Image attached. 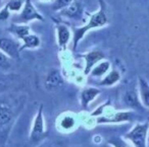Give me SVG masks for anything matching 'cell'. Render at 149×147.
<instances>
[{"label":"cell","instance_id":"6da1fadb","mask_svg":"<svg viewBox=\"0 0 149 147\" xmlns=\"http://www.w3.org/2000/svg\"><path fill=\"white\" fill-rule=\"evenodd\" d=\"M108 23V19L105 12V5H104L103 0H99V8L95 13L89 17V21L84 27H76L72 34V50L77 49V46L79 42L85 37V35L90 30L102 27Z\"/></svg>","mask_w":149,"mask_h":147},{"label":"cell","instance_id":"7a4b0ae2","mask_svg":"<svg viewBox=\"0 0 149 147\" xmlns=\"http://www.w3.org/2000/svg\"><path fill=\"white\" fill-rule=\"evenodd\" d=\"M148 130L149 123H138L125 135V138L130 140L135 147H147Z\"/></svg>","mask_w":149,"mask_h":147},{"label":"cell","instance_id":"3957f363","mask_svg":"<svg viewBox=\"0 0 149 147\" xmlns=\"http://www.w3.org/2000/svg\"><path fill=\"white\" fill-rule=\"evenodd\" d=\"M33 21H43L44 17L39 11L36 9L31 0H25L23 9L17 19L13 21V23H19V25H26Z\"/></svg>","mask_w":149,"mask_h":147},{"label":"cell","instance_id":"277c9868","mask_svg":"<svg viewBox=\"0 0 149 147\" xmlns=\"http://www.w3.org/2000/svg\"><path fill=\"white\" fill-rule=\"evenodd\" d=\"M46 136L45 131V121L43 116V106H40L39 110L37 112L35 119H34L33 126L31 129V134H30V140L32 143H39L43 140Z\"/></svg>","mask_w":149,"mask_h":147},{"label":"cell","instance_id":"5b68a950","mask_svg":"<svg viewBox=\"0 0 149 147\" xmlns=\"http://www.w3.org/2000/svg\"><path fill=\"white\" fill-rule=\"evenodd\" d=\"M0 51L10 59H17L21 53V45L17 41L8 38L0 39Z\"/></svg>","mask_w":149,"mask_h":147},{"label":"cell","instance_id":"8992f818","mask_svg":"<svg viewBox=\"0 0 149 147\" xmlns=\"http://www.w3.org/2000/svg\"><path fill=\"white\" fill-rule=\"evenodd\" d=\"M82 56L85 60V68H84V74L85 75H89L92 68L104 59V54L100 51H97V50L87 52Z\"/></svg>","mask_w":149,"mask_h":147},{"label":"cell","instance_id":"52a82bcc","mask_svg":"<svg viewBox=\"0 0 149 147\" xmlns=\"http://www.w3.org/2000/svg\"><path fill=\"white\" fill-rule=\"evenodd\" d=\"M134 113L129 112V111H125V112H118L114 113L110 117L104 116L101 117L97 120L98 124H109V123H123V122H129L132 120Z\"/></svg>","mask_w":149,"mask_h":147},{"label":"cell","instance_id":"ba28073f","mask_svg":"<svg viewBox=\"0 0 149 147\" xmlns=\"http://www.w3.org/2000/svg\"><path fill=\"white\" fill-rule=\"evenodd\" d=\"M56 39H57V45L60 49H65L66 45L68 44L72 37V33H70V29L66 27L65 25H56Z\"/></svg>","mask_w":149,"mask_h":147},{"label":"cell","instance_id":"9c48e42d","mask_svg":"<svg viewBox=\"0 0 149 147\" xmlns=\"http://www.w3.org/2000/svg\"><path fill=\"white\" fill-rule=\"evenodd\" d=\"M82 10H83V7H82L81 2L79 0H74L68 7L59 11V14L68 19H78L81 16Z\"/></svg>","mask_w":149,"mask_h":147},{"label":"cell","instance_id":"30bf717a","mask_svg":"<svg viewBox=\"0 0 149 147\" xmlns=\"http://www.w3.org/2000/svg\"><path fill=\"white\" fill-rule=\"evenodd\" d=\"M62 84H63V79L58 70H52L46 77L45 86L48 90H55L59 88Z\"/></svg>","mask_w":149,"mask_h":147},{"label":"cell","instance_id":"8fae6325","mask_svg":"<svg viewBox=\"0 0 149 147\" xmlns=\"http://www.w3.org/2000/svg\"><path fill=\"white\" fill-rule=\"evenodd\" d=\"M100 93V90L95 87H86L81 92V104L83 108L87 109L89 104L96 98Z\"/></svg>","mask_w":149,"mask_h":147},{"label":"cell","instance_id":"7c38bea8","mask_svg":"<svg viewBox=\"0 0 149 147\" xmlns=\"http://www.w3.org/2000/svg\"><path fill=\"white\" fill-rule=\"evenodd\" d=\"M139 98L141 104L149 109V83L142 77H139Z\"/></svg>","mask_w":149,"mask_h":147},{"label":"cell","instance_id":"4fadbf2b","mask_svg":"<svg viewBox=\"0 0 149 147\" xmlns=\"http://www.w3.org/2000/svg\"><path fill=\"white\" fill-rule=\"evenodd\" d=\"M8 32L13 34L15 37H17L19 40H23L26 36L31 34V29L27 25H19V23H13L8 27Z\"/></svg>","mask_w":149,"mask_h":147},{"label":"cell","instance_id":"5bb4252c","mask_svg":"<svg viewBox=\"0 0 149 147\" xmlns=\"http://www.w3.org/2000/svg\"><path fill=\"white\" fill-rule=\"evenodd\" d=\"M13 119V111L6 102H0V128L6 126Z\"/></svg>","mask_w":149,"mask_h":147},{"label":"cell","instance_id":"9a60e30c","mask_svg":"<svg viewBox=\"0 0 149 147\" xmlns=\"http://www.w3.org/2000/svg\"><path fill=\"white\" fill-rule=\"evenodd\" d=\"M22 42H23V45H21V51L25 49H36V48H39L41 45L40 38L37 35H33V34L26 36L22 40Z\"/></svg>","mask_w":149,"mask_h":147},{"label":"cell","instance_id":"2e32d148","mask_svg":"<svg viewBox=\"0 0 149 147\" xmlns=\"http://www.w3.org/2000/svg\"><path fill=\"white\" fill-rule=\"evenodd\" d=\"M109 68H110V62L107 61V60H102V61H100L99 63H97L92 68L90 74L92 76H94V77H101L104 74L107 73Z\"/></svg>","mask_w":149,"mask_h":147},{"label":"cell","instance_id":"e0dca14e","mask_svg":"<svg viewBox=\"0 0 149 147\" xmlns=\"http://www.w3.org/2000/svg\"><path fill=\"white\" fill-rule=\"evenodd\" d=\"M120 79V74L118 70H111L101 81L99 82V85L101 86H111L118 82Z\"/></svg>","mask_w":149,"mask_h":147},{"label":"cell","instance_id":"ac0fdd59","mask_svg":"<svg viewBox=\"0 0 149 147\" xmlns=\"http://www.w3.org/2000/svg\"><path fill=\"white\" fill-rule=\"evenodd\" d=\"M124 102L131 108H141V102L138 94L135 91H128L124 95Z\"/></svg>","mask_w":149,"mask_h":147},{"label":"cell","instance_id":"d6986e66","mask_svg":"<svg viewBox=\"0 0 149 147\" xmlns=\"http://www.w3.org/2000/svg\"><path fill=\"white\" fill-rule=\"evenodd\" d=\"M74 124H76V120H74V117L70 116V115H65V116H63L60 119V123H59L60 128L64 131L70 130V129L74 126Z\"/></svg>","mask_w":149,"mask_h":147},{"label":"cell","instance_id":"ffe728a7","mask_svg":"<svg viewBox=\"0 0 149 147\" xmlns=\"http://www.w3.org/2000/svg\"><path fill=\"white\" fill-rule=\"evenodd\" d=\"M24 3H25V0H10L8 3H6V6L8 8V10L13 11V12H19L23 9Z\"/></svg>","mask_w":149,"mask_h":147},{"label":"cell","instance_id":"44dd1931","mask_svg":"<svg viewBox=\"0 0 149 147\" xmlns=\"http://www.w3.org/2000/svg\"><path fill=\"white\" fill-rule=\"evenodd\" d=\"M74 0H54L52 4V9L54 11H60L61 9L68 7Z\"/></svg>","mask_w":149,"mask_h":147},{"label":"cell","instance_id":"7402d4cb","mask_svg":"<svg viewBox=\"0 0 149 147\" xmlns=\"http://www.w3.org/2000/svg\"><path fill=\"white\" fill-rule=\"evenodd\" d=\"M107 143L111 147H130L128 143L124 140V139L120 138V137H116V138H111L110 140L107 141Z\"/></svg>","mask_w":149,"mask_h":147},{"label":"cell","instance_id":"603a6c76","mask_svg":"<svg viewBox=\"0 0 149 147\" xmlns=\"http://www.w3.org/2000/svg\"><path fill=\"white\" fill-rule=\"evenodd\" d=\"M9 16H10V11L8 10L6 5H4L3 8L0 9V23L7 21L9 19Z\"/></svg>","mask_w":149,"mask_h":147},{"label":"cell","instance_id":"cb8c5ba5","mask_svg":"<svg viewBox=\"0 0 149 147\" xmlns=\"http://www.w3.org/2000/svg\"><path fill=\"white\" fill-rule=\"evenodd\" d=\"M9 64V58L3 52L0 51V68L5 67Z\"/></svg>","mask_w":149,"mask_h":147},{"label":"cell","instance_id":"d4e9b609","mask_svg":"<svg viewBox=\"0 0 149 147\" xmlns=\"http://www.w3.org/2000/svg\"><path fill=\"white\" fill-rule=\"evenodd\" d=\"M39 1H42V2H51L53 0H39Z\"/></svg>","mask_w":149,"mask_h":147},{"label":"cell","instance_id":"484cf974","mask_svg":"<svg viewBox=\"0 0 149 147\" xmlns=\"http://www.w3.org/2000/svg\"><path fill=\"white\" fill-rule=\"evenodd\" d=\"M148 123H149V118H148Z\"/></svg>","mask_w":149,"mask_h":147},{"label":"cell","instance_id":"4316f807","mask_svg":"<svg viewBox=\"0 0 149 147\" xmlns=\"http://www.w3.org/2000/svg\"><path fill=\"white\" fill-rule=\"evenodd\" d=\"M0 2H1V0H0Z\"/></svg>","mask_w":149,"mask_h":147}]
</instances>
